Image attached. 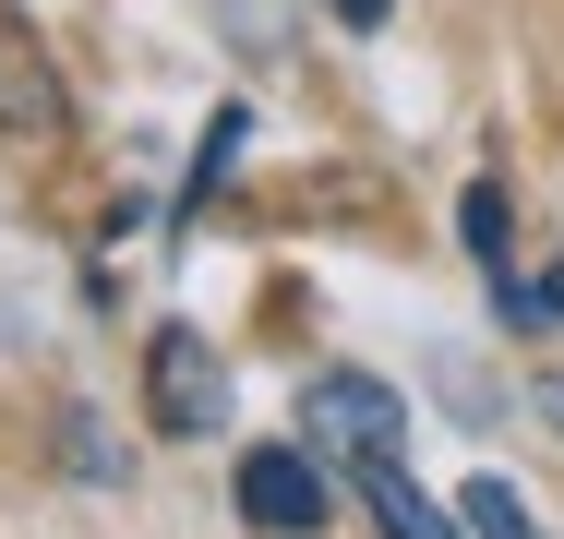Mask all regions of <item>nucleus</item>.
Listing matches in <instances>:
<instances>
[{
    "mask_svg": "<svg viewBox=\"0 0 564 539\" xmlns=\"http://www.w3.org/2000/svg\"><path fill=\"white\" fill-rule=\"evenodd\" d=\"M144 420L169 431V443H205L228 420V372H217V348L193 323H156L144 336Z\"/></svg>",
    "mask_w": 564,
    "mask_h": 539,
    "instance_id": "f257e3e1",
    "label": "nucleus"
},
{
    "mask_svg": "<svg viewBox=\"0 0 564 539\" xmlns=\"http://www.w3.org/2000/svg\"><path fill=\"white\" fill-rule=\"evenodd\" d=\"M301 431L337 443V455H397V443H409V408H397V384H372V372H313V384H301Z\"/></svg>",
    "mask_w": 564,
    "mask_h": 539,
    "instance_id": "f03ea898",
    "label": "nucleus"
},
{
    "mask_svg": "<svg viewBox=\"0 0 564 539\" xmlns=\"http://www.w3.org/2000/svg\"><path fill=\"white\" fill-rule=\"evenodd\" d=\"M240 516L264 539H313L325 528V468H313L301 443H252V455H240Z\"/></svg>",
    "mask_w": 564,
    "mask_h": 539,
    "instance_id": "7ed1b4c3",
    "label": "nucleus"
},
{
    "mask_svg": "<svg viewBox=\"0 0 564 539\" xmlns=\"http://www.w3.org/2000/svg\"><path fill=\"white\" fill-rule=\"evenodd\" d=\"M61 73H48V48L24 36V24H0V144H61Z\"/></svg>",
    "mask_w": 564,
    "mask_h": 539,
    "instance_id": "20e7f679",
    "label": "nucleus"
},
{
    "mask_svg": "<svg viewBox=\"0 0 564 539\" xmlns=\"http://www.w3.org/2000/svg\"><path fill=\"white\" fill-rule=\"evenodd\" d=\"M360 504H372V528H384V539H468L445 504H433V492L397 468V455H360Z\"/></svg>",
    "mask_w": 564,
    "mask_h": 539,
    "instance_id": "39448f33",
    "label": "nucleus"
},
{
    "mask_svg": "<svg viewBox=\"0 0 564 539\" xmlns=\"http://www.w3.org/2000/svg\"><path fill=\"white\" fill-rule=\"evenodd\" d=\"M456 528L468 539H541V516H529L517 480H468V492H456Z\"/></svg>",
    "mask_w": 564,
    "mask_h": 539,
    "instance_id": "423d86ee",
    "label": "nucleus"
},
{
    "mask_svg": "<svg viewBox=\"0 0 564 539\" xmlns=\"http://www.w3.org/2000/svg\"><path fill=\"white\" fill-rule=\"evenodd\" d=\"M456 228H468L480 276H505V264H517V252H505V240H517V216H505V180H468V205H456Z\"/></svg>",
    "mask_w": 564,
    "mask_h": 539,
    "instance_id": "0eeeda50",
    "label": "nucleus"
},
{
    "mask_svg": "<svg viewBox=\"0 0 564 539\" xmlns=\"http://www.w3.org/2000/svg\"><path fill=\"white\" fill-rule=\"evenodd\" d=\"M240 144H252V108H217V120H205V156H193V205L228 180V156H240Z\"/></svg>",
    "mask_w": 564,
    "mask_h": 539,
    "instance_id": "6e6552de",
    "label": "nucleus"
},
{
    "mask_svg": "<svg viewBox=\"0 0 564 539\" xmlns=\"http://www.w3.org/2000/svg\"><path fill=\"white\" fill-rule=\"evenodd\" d=\"M492 300H505V312H517V323H564V264H541V276H529V288H517V276H505V288H492Z\"/></svg>",
    "mask_w": 564,
    "mask_h": 539,
    "instance_id": "1a4fd4ad",
    "label": "nucleus"
},
{
    "mask_svg": "<svg viewBox=\"0 0 564 539\" xmlns=\"http://www.w3.org/2000/svg\"><path fill=\"white\" fill-rule=\"evenodd\" d=\"M61 443H73V480H120V455H109V431H97V408H73V420H61Z\"/></svg>",
    "mask_w": 564,
    "mask_h": 539,
    "instance_id": "9d476101",
    "label": "nucleus"
},
{
    "mask_svg": "<svg viewBox=\"0 0 564 539\" xmlns=\"http://www.w3.org/2000/svg\"><path fill=\"white\" fill-rule=\"evenodd\" d=\"M325 12H337V24H384L397 0H325Z\"/></svg>",
    "mask_w": 564,
    "mask_h": 539,
    "instance_id": "9b49d317",
    "label": "nucleus"
},
{
    "mask_svg": "<svg viewBox=\"0 0 564 539\" xmlns=\"http://www.w3.org/2000/svg\"><path fill=\"white\" fill-rule=\"evenodd\" d=\"M541 408H553V431H564V372H553V384H541Z\"/></svg>",
    "mask_w": 564,
    "mask_h": 539,
    "instance_id": "f8f14e48",
    "label": "nucleus"
}]
</instances>
